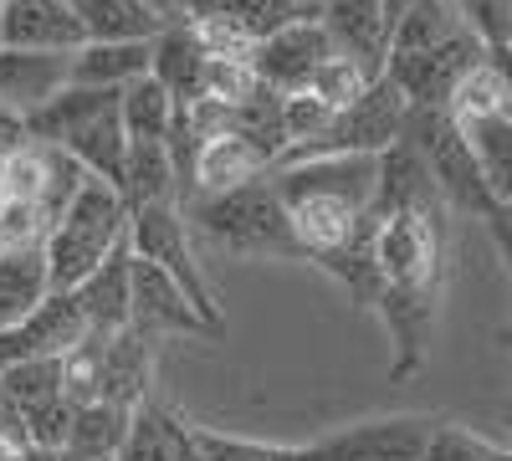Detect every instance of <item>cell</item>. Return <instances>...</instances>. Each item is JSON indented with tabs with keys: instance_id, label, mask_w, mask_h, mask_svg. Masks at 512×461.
I'll return each mask as SVG.
<instances>
[{
	"instance_id": "cell-2",
	"label": "cell",
	"mask_w": 512,
	"mask_h": 461,
	"mask_svg": "<svg viewBox=\"0 0 512 461\" xmlns=\"http://www.w3.org/2000/svg\"><path fill=\"white\" fill-rule=\"evenodd\" d=\"M128 246V205L108 180H82V190L67 200V211L41 236L52 292H77L108 257Z\"/></svg>"
},
{
	"instance_id": "cell-22",
	"label": "cell",
	"mask_w": 512,
	"mask_h": 461,
	"mask_svg": "<svg viewBox=\"0 0 512 461\" xmlns=\"http://www.w3.org/2000/svg\"><path fill=\"white\" fill-rule=\"evenodd\" d=\"M88 41H154L169 21L144 0H67Z\"/></svg>"
},
{
	"instance_id": "cell-15",
	"label": "cell",
	"mask_w": 512,
	"mask_h": 461,
	"mask_svg": "<svg viewBox=\"0 0 512 461\" xmlns=\"http://www.w3.org/2000/svg\"><path fill=\"white\" fill-rule=\"evenodd\" d=\"M318 21L333 36V47L354 57L359 67H369L379 77L384 67V0H318Z\"/></svg>"
},
{
	"instance_id": "cell-19",
	"label": "cell",
	"mask_w": 512,
	"mask_h": 461,
	"mask_svg": "<svg viewBox=\"0 0 512 461\" xmlns=\"http://www.w3.org/2000/svg\"><path fill=\"white\" fill-rule=\"evenodd\" d=\"M62 154H72L93 180H108L118 190L123 185V164H128V134H123V118H118V98L108 108H98L77 134H67Z\"/></svg>"
},
{
	"instance_id": "cell-10",
	"label": "cell",
	"mask_w": 512,
	"mask_h": 461,
	"mask_svg": "<svg viewBox=\"0 0 512 461\" xmlns=\"http://www.w3.org/2000/svg\"><path fill=\"white\" fill-rule=\"evenodd\" d=\"M128 328H134L139 339H154V333H169V339H185V333L190 339H205L210 333V323L190 303V292L139 257H128Z\"/></svg>"
},
{
	"instance_id": "cell-5",
	"label": "cell",
	"mask_w": 512,
	"mask_h": 461,
	"mask_svg": "<svg viewBox=\"0 0 512 461\" xmlns=\"http://www.w3.org/2000/svg\"><path fill=\"white\" fill-rule=\"evenodd\" d=\"M128 257H139L149 267H159L169 282H180L190 292V303L200 308V318L210 323V333H226V313L216 303V287L205 282V267L195 257V236L180 205H144L128 211Z\"/></svg>"
},
{
	"instance_id": "cell-25",
	"label": "cell",
	"mask_w": 512,
	"mask_h": 461,
	"mask_svg": "<svg viewBox=\"0 0 512 461\" xmlns=\"http://www.w3.org/2000/svg\"><path fill=\"white\" fill-rule=\"evenodd\" d=\"M466 144L477 154V170H482V185L492 195V205H512V118L497 113V118H482L466 129Z\"/></svg>"
},
{
	"instance_id": "cell-18",
	"label": "cell",
	"mask_w": 512,
	"mask_h": 461,
	"mask_svg": "<svg viewBox=\"0 0 512 461\" xmlns=\"http://www.w3.org/2000/svg\"><path fill=\"white\" fill-rule=\"evenodd\" d=\"M466 36V21L456 11V0H415L405 6L390 31H384V57H415V52H436L446 41Z\"/></svg>"
},
{
	"instance_id": "cell-12",
	"label": "cell",
	"mask_w": 512,
	"mask_h": 461,
	"mask_svg": "<svg viewBox=\"0 0 512 461\" xmlns=\"http://www.w3.org/2000/svg\"><path fill=\"white\" fill-rule=\"evenodd\" d=\"M0 47L72 57L88 47V36H82L67 0H6L0 6Z\"/></svg>"
},
{
	"instance_id": "cell-24",
	"label": "cell",
	"mask_w": 512,
	"mask_h": 461,
	"mask_svg": "<svg viewBox=\"0 0 512 461\" xmlns=\"http://www.w3.org/2000/svg\"><path fill=\"white\" fill-rule=\"evenodd\" d=\"M52 292L41 246H0V328L21 323Z\"/></svg>"
},
{
	"instance_id": "cell-32",
	"label": "cell",
	"mask_w": 512,
	"mask_h": 461,
	"mask_svg": "<svg viewBox=\"0 0 512 461\" xmlns=\"http://www.w3.org/2000/svg\"><path fill=\"white\" fill-rule=\"evenodd\" d=\"M487 236H492L497 257L507 267V282H512V205H492V211H487Z\"/></svg>"
},
{
	"instance_id": "cell-4",
	"label": "cell",
	"mask_w": 512,
	"mask_h": 461,
	"mask_svg": "<svg viewBox=\"0 0 512 461\" xmlns=\"http://www.w3.org/2000/svg\"><path fill=\"white\" fill-rule=\"evenodd\" d=\"M415 159L425 164L436 195L446 200V211H461V216H477L487 221L492 211V195L482 185V170H477V154L466 144V129L446 113V108H410L405 118V134H400Z\"/></svg>"
},
{
	"instance_id": "cell-29",
	"label": "cell",
	"mask_w": 512,
	"mask_h": 461,
	"mask_svg": "<svg viewBox=\"0 0 512 461\" xmlns=\"http://www.w3.org/2000/svg\"><path fill=\"white\" fill-rule=\"evenodd\" d=\"M195 451L200 461H313L308 446H277V441H251V436H226L195 426Z\"/></svg>"
},
{
	"instance_id": "cell-31",
	"label": "cell",
	"mask_w": 512,
	"mask_h": 461,
	"mask_svg": "<svg viewBox=\"0 0 512 461\" xmlns=\"http://www.w3.org/2000/svg\"><path fill=\"white\" fill-rule=\"evenodd\" d=\"M420 461H512V446L487 441L472 426H456V421H436L431 446H425Z\"/></svg>"
},
{
	"instance_id": "cell-37",
	"label": "cell",
	"mask_w": 512,
	"mask_h": 461,
	"mask_svg": "<svg viewBox=\"0 0 512 461\" xmlns=\"http://www.w3.org/2000/svg\"><path fill=\"white\" fill-rule=\"evenodd\" d=\"M282 6H292V11H318V0H282Z\"/></svg>"
},
{
	"instance_id": "cell-30",
	"label": "cell",
	"mask_w": 512,
	"mask_h": 461,
	"mask_svg": "<svg viewBox=\"0 0 512 461\" xmlns=\"http://www.w3.org/2000/svg\"><path fill=\"white\" fill-rule=\"evenodd\" d=\"M369 82H374V72L369 67H359L354 57H344V52H333L318 72H313V82H308V98H318L328 113H338V108H349L364 88H369Z\"/></svg>"
},
{
	"instance_id": "cell-16",
	"label": "cell",
	"mask_w": 512,
	"mask_h": 461,
	"mask_svg": "<svg viewBox=\"0 0 512 461\" xmlns=\"http://www.w3.org/2000/svg\"><path fill=\"white\" fill-rule=\"evenodd\" d=\"M205 67H210V52L200 47V36L190 31V21H169L159 36H154V57H149V77H159L175 108H190L200 103L205 93Z\"/></svg>"
},
{
	"instance_id": "cell-17",
	"label": "cell",
	"mask_w": 512,
	"mask_h": 461,
	"mask_svg": "<svg viewBox=\"0 0 512 461\" xmlns=\"http://www.w3.org/2000/svg\"><path fill=\"white\" fill-rule=\"evenodd\" d=\"M154 41H88L72 52V88H98V93H123L128 82L149 77Z\"/></svg>"
},
{
	"instance_id": "cell-13",
	"label": "cell",
	"mask_w": 512,
	"mask_h": 461,
	"mask_svg": "<svg viewBox=\"0 0 512 461\" xmlns=\"http://www.w3.org/2000/svg\"><path fill=\"white\" fill-rule=\"evenodd\" d=\"M72 88V57L62 52H11L0 47V108L11 118L41 113L57 93Z\"/></svg>"
},
{
	"instance_id": "cell-34",
	"label": "cell",
	"mask_w": 512,
	"mask_h": 461,
	"mask_svg": "<svg viewBox=\"0 0 512 461\" xmlns=\"http://www.w3.org/2000/svg\"><path fill=\"white\" fill-rule=\"evenodd\" d=\"M0 461H26V441H16V436L0 431Z\"/></svg>"
},
{
	"instance_id": "cell-26",
	"label": "cell",
	"mask_w": 512,
	"mask_h": 461,
	"mask_svg": "<svg viewBox=\"0 0 512 461\" xmlns=\"http://www.w3.org/2000/svg\"><path fill=\"white\" fill-rule=\"evenodd\" d=\"M128 415L123 405L93 400V405H77L72 410V426H67V446L62 451H82V456H118L123 436H128Z\"/></svg>"
},
{
	"instance_id": "cell-36",
	"label": "cell",
	"mask_w": 512,
	"mask_h": 461,
	"mask_svg": "<svg viewBox=\"0 0 512 461\" xmlns=\"http://www.w3.org/2000/svg\"><path fill=\"white\" fill-rule=\"evenodd\" d=\"M57 461H118V456H82V451H57Z\"/></svg>"
},
{
	"instance_id": "cell-9",
	"label": "cell",
	"mask_w": 512,
	"mask_h": 461,
	"mask_svg": "<svg viewBox=\"0 0 512 461\" xmlns=\"http://www.w3.org/2000/svg\"><path fill=\"white\" fill-rule=\"evenodd\" d=\"M333 52H338V47H333V36L323 31V21L308 16V21H292V26L272 31L267 41H256V47H251V77L262 82V88L292 98V93L308 88L313 72H318Z\"/></svg>"
},
{
	"instance_id": "cell-27",
	"label": "cell",
	"mask_w": 512,
	"mask_h": 461,
	"mask_svg": "<svg viewBox=\"0 0 512 461\" xmlns=\"http://www.w3.org/2000/svg\"><path fill=\"white\" fill-rule=\"evenodd\" d=\"M0 395L16 415H31L41 405H57L62 395V359H31V364H11L0 369Z\"/></svg>"
},
{
	"instance_id": "cell-1",
	"label": "cell",
	"mask_w": 512,
	"mask_h": 461,
	"mask_svg": "<svg viewBox=\"0 0 512 461\" xmlns=\"http://www.w3.org/2000/svg\"><path fill=\"white\" fill-rule=\"evenodd\" d=\"M267 175H272V190L292 221L303 262H323L333 251H344L359 236V226L369 221L374 190H379V159L374 154H328V159L277 164Z\"/></svg>"
},
{
	"instance_id": "cell-3",
	"label": "cell",
	"mask_w": 512,
	"mask_h": 461,
	"mask_svg": "<svg viewBox=\"0 0 512 461\" xmlns=\"http://www.w3.org/2000/svg\"><path fill=\"white\" fill-rule=\"evenodd\" d=\"M190 236H205L210 246L231 251V257H272V262H303L292 236V221L282 211V200L272 190V175H256L226 195H210L195 205H180Z\"/></svg>"
},
{
	"instance_id": "cell-6",
	"label": "cell",
	"mask_w": 512,
	"mask_h": 461,
	"mask_svg": "<svg viewBox=\"0 0 512 461\" xmlns=\"http://www.w3.org/2000/svg\"><path fill=\"white\" fill-rule=\"evenodd\" d=\"M405 118H410V103L400 98V88L390 77H374L369 88L349 103V108H338L328 118V129L308 144H297L287 149L277 164H297V159H328V154H384V149H395L400 134H405ZM272 164V170H277Z\"/></svg>"
},
{
	"instance_id": "cell-8",
	"label": "cell",
	"mask_w": 512,
	"mask_h": 461,
	"mask_svg": "<svg viewBox=\"0 0 512 461\" xmlns=\"http://www.w3.org/2000/svg\"><path fill=\"white\" fill-rule=\"evenodd\" d=\"M477 62H487V47L466 31L456 41H446V47L436 52H415V57H384L379 77H390L400 98L410 108H446L451 93H456V82L472 72Z\"/></svg>"
},
{
	"instance_id": "cell-35",
	"label": "cell",
	"mask_w": 512,
	"mask_h": 461,
	"mask_svg": "<svg viewBox=\"0 0 512 461\" xmlns=\"http://www.w3.org/2000/svg\"><path fill=\"white\" fill-rule=\"evenodd\" d=\"M405 6H415V0H384V26H390V21H395Z\"/></svg>"
},
{
	"instance_id": "cell-14",
	"label": "cell",
	"mask_w": 512,
	"mask_h": 461,
	"mask_svg": "<svg viewBox=\"0 0 512 461\" xmlns=\"http://www.w3.org/2000/svg\"><path fill=\"white\" fill-rule=\"evenodd\" d=\"M118 461H200L195 451V426L185 415H175L159 400H139L134 415H128V436H123V451Z\"/></svg>"
},
{
	"instance_id": "cell-23",
	"label": "cell",
	"mask_w": 512,
	"mask_h": 461,
	"mask_svg": "<svg viewBox=\"0 0 512 461\" xmlns=\"http://www.w3.org/2000/svg\"><path fill=\"white\" fill-rule=\"evenodd\" d=\"M118 118H123L128 144H169V134L180 123V108L159 77H139L118 93Z\"/></svg>"
},
{
	"instance_id": "cell-20",
	"label": "cell",
	"mask_w": 512,
	"mask_h": 461,
	"mask_svg": "<svg viewBox=\"0 0 512 461\" xmlns=\"http://www.w3.org/2000/svg\"><path fill=\"white\" fill-rule=\"evenodd\" d=\"M72 298L82 308V323H88V339H113V333H123L128 328V246L118 257H108Z\"/></svg>"
},
{
	"instance_id": "cell-33",
	"label": "cell",
	"mask_w": 512,
	"mask_h": 461,
	"mask_svg": "<svg viewBox=\"0 0 512 461\" xmlns=\"http://www.w3.org/2000/svg\"><path fill=\"white\" fill-rule=\"evenodd\" d=\"M487 57H492L497 77H502V93H507V118H512V41H507V47H492Z\"/></svg>"
},
{
	"instance_id": "cell-21",
	"label": "cell",
	"mask_w": 512,
	"mask_h": 461,
	"mask_svg": "<svg viewBox=\"0 0 512 461\" xmlns=\"http://www.w3.org/2000/svg\"><path fill=\"white\" fill-rule=\"evenodd\" d=\"M118 195H123L128 211H144V205H180L175 149H169V144H128V164H123Z\"/></svg>"
},
{
	"instance_id": "cell-7",
	"label": "cell",
	"mask_w": 512,
	"mask_h": 461,
	"mask_svg": "<svg viewBox=\"0 0 512 461\" xmlns=\"http://www.w3.org/2000/svg\"><path fill=\"white\" fill-rule=\"evenodd\" d=\"M436 415H369V421H349L318 441H308L313 461H420L431 446Z\"/></svg>"
},
{
	"instance_id": "cell-28",
	"label": "cell",
	"mask_w": 512,
	"mask_h": 461,
	"mask_svg": "<svg viewBox=\"0 0 512 461\" xmlns=\"http://www.w3.org/2000/svg\"><path fill=\"white\" fill-rule=\"evenodd\" d=\"M446 113L461 123V129H472V123H482V118L507 113V93H502V77H497L492 57H487V62H477L472 72H466V77L456 82V93H451Z\"/></svg>"
},
{
	"instance_id": "cell-38",
	"label": "cell",
	"mask_w": 512,
	"mask_h": 461,
	"mask_svg": "<svg viewBox=\"0 0 512 461\" xmlns=\"http://www.w3.org/2000/svg\"><path fill=\"white\" fill-rule=\"evenodd\" d=\"M502 339H507V344H512V323H507V328H502Z\"/></svg>"
},
{
	"instance_id": "cell-11",
	"label": "cell",
	"mask_w": 512,
	"mask_h": 461,
	"mask_svg": "<svg viewBox=\"0 0 512 461\" xmlns=\"http://www.w3.org/2000/svg\"><path fill=\"white\" fill-rule=\"evenodd\" d=\"M82 339H88V323L72 292H47L21 323L0 328V369L11 364H31V359H67Z\"/></svg>"
},
{
	"instance_id": "cell-39",
	"label": "cell",
	"mask_w": 512,
	"mask_h": 461,
	"mask_svg": "<svg viewBox=\"0 0 512 461\" xmlns=\"http://www.w3.org/2000/svg\"><path fill=\"white\" fill-rule=\"evenodd\" d=\"M0 6H6V0H0Z\"/></svg>"
}]
</instances>
